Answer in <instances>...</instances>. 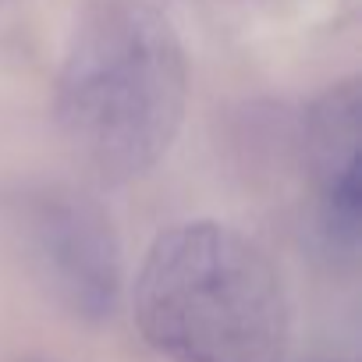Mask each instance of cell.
Instances as JSON below:
<instances>
[{
	"label": "cell",
	"instance_id": "obj_3",
	"mask_svg": "<svg viewBox=\"0 0 362 362\" xmlns=\"http://www.w3.org/2000/svg\"><path fill=\"white\" fill-rule=\"evenodd\" d=\"M0 217L29 277L75 320H107L121 298V242L110 214L64 181H25Z\"/></svg>",
	"mask_w": 362,
	"mask_h": 362
},
{
	"label": "cell",
	"instance_id": "obj_1",
	"mask_svg": "<svg viewBox=\"0 0 362 362\" xmlns=\"http://www.w3.org/2000/svg\"><path fill=\"white\" fill-rule=\"evenodd\" d=\"M185 100V54L163 15L139 0H100L82 15L54 110L89 174L107 185L149 174L177 139Z\"/></svg>",
	"mask_w": 362,
	"mask_h": 362
},
{
	"label": "cell",
	"instance_id": "obj_2",
	"mask_svg": "<svg viewBox=\"0 0 362 362\" xmlns=\"http://www.w3.org/2000/svg\"><path fill=\"white\" fill-rule=\"evenodd\" d=\"M135 323L170 362H284L288 295L242 231L189 221L163 231L135 277Z\"/></svg>",
	"mask_w": 362,
	"mask_h": 362
},
{
	"label": "cell",
	"instance_id": "obj_4",
	"mask_svg": "<svg viewBox=\"0 0 362 362\" xmlns=\"http://www.w3.org/2000/svg\"><path fill=\"white\" fill-rule=\"evenodd\" d=\"M358 89L348 82L327 93L313 110V163L320 181L323 221L337 242H355L362 185H358Z\"/></svg>",
	"mask_w": 362,
	"mask_h": 362
}]
</instances>
